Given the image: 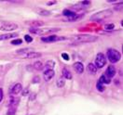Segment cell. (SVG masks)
<instances>
[{"label":"cell","mask_w":123,"mask_h":115,"mask_svg":"<svg viewBox=\"0 0 123 115\" xmlns=\"http://www.w3.org/2000/svg\"><path fill=\"white\" fill-rule=\"evenodd\" d=\"M23 43V41L21 39H16V40H12L11 41V44L12 45H21Z\"/></svg>","instance_id":"28"},{"label":"cell","mask_w":123,"mask_h":115,"mask_svg":"<svg viewBox=\"0 0 123 115\" xmlns=\"http://www.w3.org/2000/svg\"><path fill=\"white\" fill-rule=\"evenodd\" d=\"M39 57H41V53L33 52V51H31L25 55V58H28V59H35V58H39Z\"/></svg>","instance_id":"14"},{"label":"cell","mask_w":123,"mask_h":115,"mask_svg":"<svg viewBox=\"0 0 123 115\" xmlns=\"http://www.w3.org/2000/svg\"><path fill=\"white\" fill-rule=\"evenodd\" d=\"M18 24L14 22H4L2 23L1 27H0V30L1 31H6V32H10V31H14L18 29Z\"/></svg>","instance_id":"6"},{"label":"cell","mask_w":123,"mask_h":115,"mask_svg":"<svg viewBox=\"0 0 123 115\" xmlns=\"http://www.w3.org/2000/svg\"><path fill=\"white\" fill-rule=\"evenodd\" d=\"M22 89H23V86H22V84H16L13 87H12V89H11V91L10 93L12 94V95H18L19 93L22 91Z\"/></svg>","instance_id":"11"},{"label":"cell","mask_w":123,"mask_h":115,"mask_svg":"<svg viewBox=\"0 0 123 115\" xmlns=\"http://www.w3.org/2000/svg\"><path fill=\"white\" fill-rule=\"evenodd\" d=\"M2 99H3V90L0 88V102L2 101Z\"/></svg>","instance_id":"34"},{"label":"cell","mask_w":123,"mask_h":115,"mask_svg":"<svg viewBox=\"0 0 123 115\" xmlns=\"http://www.w3.org/2000/svg\"><path fill=\"white\" fill-rule=\"evenodd\" d=\"M77 13H75V12H73V11H71V10H64L63 11V15L65 16L66 18H68V17H72V16L76 15Z\"/></svg>","instance_id":"23"},{"label":"cell","mask_w":123,"mask_h":115,"mask_svg":"<svg viewBox=\"0 0 123 115\" xmlns=\"http://www.w3.org/2000/svg\"><path fill=\"white\" fill-rule=\"evenodd\" d=\"M107 58L110 62L116 63V62H117L119 60H120L121 55H120V53H119L117 49L110 48V49H108L107 50Z\"/></svg>","instance_id":"3"},{"label":"cell","mask_w":123,"mask_h":115,"mask_svg":"<svg viewBox=\"0 0 123 115\" xmlns=\"http://www.w3.org/2000/svg\"><path fill=\"white\" fill-rule=\"evenodd\" d=\"M64 84H65V82H64V79H63V78L58 79V81H57V86H58V87H62V86H64Z\"/></svg>","instance_id":"26"},{"label":"cell","mask_w":123,"mask_h":115,"mask_svg":"<svg viewBox=\"0 0 123 115\" xmlns=\"http://www.w3.org/2000/svg\"><path fill=\"white\" fill-rule=\"evenodd\" d=\"M27 94H28V90H27V89H26V90H24V91L23 92V96H26Z\"/></svg>","instance_id":"37"},{"label":"cell","mask_w":123,"mask_h":115,"mask_svg":"<svg viewBox=\"0 0 123 115\" xmlns=\"http://www.w3.org/2000/svg\"><path fill=\"white\" fill-rule=\"evenodd\" d=\"M62 76L64 77L65 79L70 80V79H72V73H71L67 69L64 68V69L62 70Z\"/></svg>","instance_id":"18"},{"label":"cell","mask_w":123,"mask_h":115,"mask_svg":"<svg viewBox=\"0 0 123 115\" xmlns=\"http://www.w3.org/2000/svg\"><path fill=\"white\" fill-rule=\"evenodd\" d=\"M88 71L91 73V74H95L96 73V71H97V68L95 67V65L94 64H92V63H90L89 65H88Z\"/></svg>","instance_id":"16"},{"label":"cell","mask_w":123,"mask_h":115,"mask_svg":"<svg viewBox=\"0 0 123 115\" xmlns=\"http://www.w3.org/2000/svg\"><path fill=\"white\" fill-rule=\"evenodd\" d=\"M27 23H30L29 25H32L33 27H35V29H37L39 26H42L44 24L42 21H33V22H29Z\"/></svg>","instance_id":"15"},{"label":"cell","mask_w":123,"mask_h":115,"mask_svg":"<svg viewBox=\"0 0 123 115\" xmlns=\"http://www.w3.org/2000/svg\"><path fill=\"white\" fill-rule=\"evenodd\" d=\"M60 31L59 28H44V29H35V28H32L30 29V33H35V34H47V33H51L54 32H58Z\"/></svg>","instance_id":"4"},{"label":"cell","mask_w":123,"mask_h":115,"mask_svg":"<svg viewBox=\"0 0 123 115\" xmlns=\"http://www.w3.org/2000/svg\"><path fill=\"white\" fill-rule=\"evenodd\" d=\"M41 40L43 42H47V43H52V42H57V41H61V40H66V38L59 37L57 35H50V36H47V37H42Z\"/></svg>","instance_id":"7"},{"label":"cell","mask_w":123,"mask_h":115,"mask_svg":"<svg viewBox=\"0 0 123 115\" xmlns=\"http://www.w3.org/2000/svg\"><path fill=\"white\" fill-rule=\"evenodd\" d=\"M24 39H25V41H26L27 43H31V42L33 41V38L31 37L30 35H24Z\"/></svg>","instance_id":"30"},{"label":"cell","mask_w":123,"mask_h":115,"mask_svg":"<svg viewBox=\"0 0 123 115\" xmlns=\"http://www.w3.org/2000/svg\"><path fill=\"white\" fill-rule=\"evenodd\" d=\"M116 74V68L114 66H112V65H110V66H108L107 70H106V72H105V75L108 76L110 79L112 78V77H114Z\"/></svg>","instance_id":"9"},{"label":"cell","mask_w":123,"mask_h":115,"mask_svg":"<svg viewBox=\"0 0 123 115\" xmlns=\"http://www.w3.org/2000/svg\"><path fill=\"white\" fill-rule=\"evenodd\" d=\"M98 39L97 36L91 35V34H77L72 37V40H74L76 43H90L94 42Z\"/></svg>","instance_id":"1"},{"label":"cell","mask_w":123,"mask_h":115,"mask_svg":"<svg viewBox=\"0 0 123 115\" xmlns=\"http://www.w3.org/2000/svg\"><path fill=\"white\" fill-rule=\"evenodd\" d=\"M31 52L30 48H23V49H20V50H17L16 53L17 54H27Z\"/></svg>","instance_id":"22"},{"label":"cell","mask_w":123,"mask_h":115,"mask_svg":"<svg viewBox=\"0 0 123 115\" xmlns=\"http://www.w3.org/2000/svg\"><path fill=\"white\" fill-rule=\"evenodd\" d=\"M98 81L101 82L103 84H110V82H111V79H110L108 76H106L105 74H104V75L101 76V78L98 80Z\"/></svg>","instance_id":"13"},{"label":"cell","mask_w":123,"mask_h":115,"mask_svg":"<svg viewBox=\"0 0 123 115\" xmlns=\"http://www.w3.org/2000/svg\"><path fill=\"white\" fill-rule=\"evenodd\" d=\"M39 15L41 16H48L50 14V12L49 11H48V10H45V9H41V10H39L38 11Z\"/></svg>","instance_id":"27"},{"label":"cell","mask_w":123,"mask_h":115,"mask_svg":"<svg viewBox=\"0 0 123 115\" xmlns=\"http://www.w3.org/2000/svg\"><path fill=\"white\" fill-rule=\"evenodd\" d=\"M18 36V33H6V34H0V41L1 40H8V39H11L17 37Z\"/></svg>","instance_id":"12"},{"label":"cell","mask_w":123,"mask_h":115,"mask_svg":"<svg viewBox=\"0 0 123 115\" xmlns=\"http://www.w3.org/2000/svg\"><path fill=\"white\" fill-rule=\"evenodd\" d=\"M33 67L36 70H37V71H42V70L44 69V65H43V63L41 61H36L34 63Z\"/></svg>","instance_id":"17"},{"label":"cell","mask_w":123,"mask_h":115,"mask_svg":"<svg viewBox=\"0 0 123 115\" xmlns=\"http://www.w3.org/2000/svg\"><path fill=\"white\" fill-rule=\"evenodd\" d=\"M54 74H55V72L53 70H47L44 71V79L46 81H49L54 76Z\"/></svg>","instance_id":"10"},{"label":"cell","mask_w":123,"mask_h":115,"mask_svg":"<svg viewBox=\"0 0 123 115\" xmlns=\"http://www.w3.org/2000/svg\"><path fill=\"white\" fill-rule=\"evenodd\" d=\"M39 81H40L39 77L38 76H36V77H35V79H34V81H33V82H34V83H37V82H39Z\"/></svg>","instance_id":"33"},{"label":"cell","mask_w":123,"mask_h":115,"mask_svg":"<svg viewBox=\"0 0 123 115\" xmlns=\"http://www.w3.org/2000/svg\"><path fill=\"white\" fill-rule=\"evenodd\" d=\"M82 17V15H74L72 16V17H68V18H65L64 19V21H68V22H74V21H77L78 19H80Z\"/></svg>","instance_id":"20"},{"label":"cell","mask_w":123,"mask_h":115,"mask_svg":"<svg viewBox=\"0 0 123 115\" xmlns=\"http://www.w3.org/2000/svg\"><path fill=\"white\" fill-rule=\"evenodd\" d=\"M62 58L64 60H69V56L66 53H62Z\"/></svg>","instance_id":"31"},{"label":"cell","mask_w":123,"mask_h":115,"mask_svg":"<svg viewBox=\"0 0 123 115\" xmlns=\"http://www.w3.org/2000/svg\"><path fill=\"white\" fill-rule=\"evenodd\" d=\"M56 3H57V1H49V2L47 3V5L48 6H51V5H55Z\"/></svg>","instance_id":"32"},{"label":"cell","mask_w":123,"mask_h":115,"mask_svg":"<svg viewBox=\"0 0 123 115\" xmlns=\"http://www.w3.org/2000/svg\"><path fill=\"white\" fill-rule=\"evenodd\" d=\"M106 63V59H105V56L103 53H99L96 57V60H95V67L96 68H103Z\"/></svg>","instance_id":"5"},{"label":"cell","mask_w":123,"mask_h":115,"mask_svg":"<svg viewBox=\"0 0 123 115\" xmlns=\"http://www.w3.org/2000/svg\"><path fill=\"white\" fill-rule=\"evenodd\" d=\"M112 14H113V11L111 9H105V10H102L100 12H97L94 15H92L91 20L92 21H102L108 17H111Z\"/></svg>","instance_id":"2"},{"label":"cell","mask_w":123,"mask_h":115,"mask_svg":"<svg viewBox=\"0 0 123 115\" xmlns=\"http://www.w3.org/2000/svg\"><path fill=\"white\" fill-rule=\"evenodd\" d=\"M81 4L82 5H90V1H82Z\"/></svg>","instance_id":"35"},{"label":"cell","mask_w":123,"mask_h":115,"mask_svg":"<svg viewBox=\"0 0 123 115\" xmlns=\"http://www.w3.org/2000/svg\"><path fill=\"white\" fill-rule=\"evenodd\" d=\"M73 68H74V70L77 71V73H82L83 71H84V66H83V64L81 62H76V63H74Z\"/></svg>","instance_id":"8"},{"label":"cell","mask_w":123,"mask_h":115,"mask_svg":"<svg viewBox=\"0 0 123 115\" xmlns=\"http://www.w3.org/2000/svg\"><path fill=\"white\" fill-rule=\"evenodd\" d=\"M114 28H115V24H113V23H109V24L105 25V29L106 30H112Z\"/></svg>","instance_id":"29"},{"label":"cell","mask_w":123,"mask_h":115,"mask_svg":"<svg viewBox=\"0 0 123 115\" xmlns=\"http://www.w3.org/2000/svg\"><path fill=\"white\" fill-rule=\"evenodd\" d=\"M96 87H97V89L100 91V92H104L105 91V87H104V84H102L101 82H97V84H96Z\"/></svg>","instance_id":"25"},{"label":"cell","mask_w":123,"mask_h":115,"mask_svg":"<svg viewBox=\"0 0 123 115\" xmlns=\"http://www.w3.org/2000/svg\"><path fill=\"white\" fill-rule=\"evenodd\" d=\"M55 66V62L53 60H49L46 62V65H45V69L47 70H52Z\"/></svg>","instance_id":"19"},{"label":"cell","mask_w":123,"mask_h":115,"mask_svg":"<svg viewBox=\"0 0 123 115\" xmlns=\"http://www.w3.org/2000/svg\"><path fill=\"white\" fill-rule=\"evenodd\" d=\"M16 107L15 106H10L8 110V115H15Z\"/></svg>","instance_id":"24"},{"label":"cell","mask_w":123,"mask_h":115,"mask_svg":"<svg viewBox=\"0 0 123 115\" xmlns=\"http://www.w3.org/2000/svg\"><path fill=\"white\" fill-rule=\"evenodd\" d=\"M35 98H36V95H35V94H33V95L30 97V100H34L35 99Z\"/></svg>","instance_id":"36"},{"label":"cell","mask_w":123,"mask_h":115,"mask_svg":"<svg viewBox=\"0 0 123 115\" xmlns=\"http://www.w3.org/2000/svg\"><path fill=\"white\" fill-rule=\"evenodd\" d=\"M19 101H20V99L19 98H10V101H9V104H10V106H17L18 105V103H19Z\"/></svg>","instance_id":"21"}]
</instances>
